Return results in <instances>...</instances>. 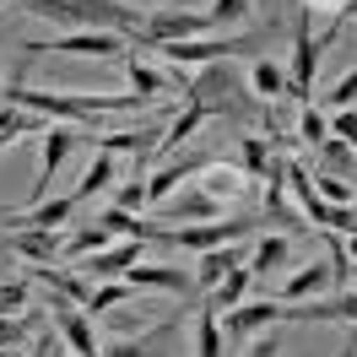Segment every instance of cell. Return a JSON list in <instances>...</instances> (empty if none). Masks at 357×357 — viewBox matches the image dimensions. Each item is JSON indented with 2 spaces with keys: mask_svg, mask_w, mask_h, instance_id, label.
<instances>
[{
  "mask_svg": "<svg viewBox=\"0 0 357 357\" xmlns=\"http://www.w3.org/2000/svg\"><path fill=\"white\" fill-rule=\"evenodd\" d=\"M27 17H44L60 33H125V38H141L146 27V11H135L125 0H22Z\"/></svg>",
  "mask_w": 357,
  "mask_h": 357,
  "instance_id": "obj_1",
  "label": "cell"
},
{
  "mask_svg": "<svg viewBox=\"0 0 357 357\" xmlns=\"http://www.w3.org/2000/svg\"><path fill=\"white\" fill-rule=\"evenodd\" d=\"M184 103H201L206 119H227V125H255V119H266V130H276L271 125V109L260 114V98L244 87V76L227 66V60H211V66H201V76L184 87Z\"/></svg>",
  "mask_w": 357,
  "mask_h": 357,
  "instance_id": "obj_2",
  "label": "cell"
},
{
  "mask_svg": "<svg viewBox=\"0 0 357 357\" xmlns=\"http://www.w3.org/2000/svg\"><path fill=\"white\" fill-rule=\"evenodd\" d=\"M260 227V217H217V222H190V227H162V244H174V249H190V255H206V249H222L233 244V238H249Z\"/></svg>",
  "mask_w": 357,
  "mask_h": 357,
  "instance_id": "obj_3",
  "label": "cell"
},
{
  "mask_svg": "<svg viewBox=\"0 0 357 357\" xmlns=\"http://www.w3.org/2000/svg\"><path fill=\"white\" fill-rule=\"evenodd\" d=\"M319 54H325V38H319V33H309V11L298 6V27H292V60H287V98L309 103L314 70H319Z\"/></svg>",
  "mask_w": 357,
  "mask_h": 357,
  "instance_id": "obj_4",
  "label": "cell"
},
{
  "mask_svg": "<svg viewBox=\"0 0 357 357\" xmlns=\"http://www.w3.org/2000/svg\"><path fill=\"white\" fill-rule=\"evenodd\" d=\"M255 38H184V44H152V54L162 60L168 70H190V66H211V60H233L244 54Z\"/></svg>",
  "mask_w": 357,
  "mask_h": 357,
  "instance_id": "obj_5",
  "label": "cell"
},
{
  "mask_svg": "<svg viewBox=\"0 0 357 357\" xmlns=\"http://www.w3.org/2000/svg\"><path fill=\"white\" fill-rule=\"evenodd\" d=\"M271 325H282V298H255V303H238V309L222 314V341L233 347V352H244L255 335H266Z\"/></svg>",
  "mask_w": 357,
  "mask_h": 357,
  "instance_id": "obj_6",
  "label": "cell"
},
{
  "mask_svg": "<svg viewBox=\"0 0 357 357\" xmlns=\"http://www.w3.org/2000/svg\"><path fill=\"white\" fill-rule=\"evenodd\" d=\"M87 146V135H82V125H49L44 130V157H38V184H33V206L49 201V190H54V174L66 168L70 152H82Z\"/></svg>",
  "mask_w": 357,
  "mask_h": 357,
  "instance_id": "obj_7",
  "label": "cell"
},
{
  "mask_svg": "<svg viewBox=\"0 0 357 357\" xmlns=\"http://www.w3.org/2000/svg\"><path fill=\"white\" fill-rule=\"evenodd\" d=\"M0 249L17 255L27 266H54L60 249H66V227H6L0 233Z\"/></svg>",
  "mask_w": 357,
  "mask_h": 357,
  "instance_id": "obj_8",
  "label": "cell"
},
{
  "mask_svg": "<svg viewBox=\"0 0 357 357\" xmlns=\"http://www.w3.org/2000/svg\"><path fill=\"white\" fill-rule=\"evenodd\" d=\"M157 222H217L222 217V201H211L201 184H178L168 201H157Z\"/></svg>",
  "mask_w": 357,
  "mask_h": 357,
  "instance_id": "obj_9",
  "label": "cell"
},
{
  "mask_svg": "<svg viewBox=\"0 0 357 357\" xmlns=\"http://www.w3.org/2000/svg\"><path fill=\"white\" fill-rule=\"evenodd\" d=\"M49 319H54V331L66 335V347L76 357H103L98 335H92V314H82L76 303H66V298H54V292H49Z\"/></svg>",
  "mask_w": 357,
  "mask_h": 357,
  "instance_id": "obj_10",
  "label": "cell"
},
{
  "mask_svg": "<svg viewBox=\"0 0 357 357\" xmlns=\"http://www.w3.org/2000/svg\"><path fill=\"white\" fill-rule=\"evenodd\" d=\"M141 249H146V238H119V244L98 249L87 260H76V271H82L87 282H125V271L141 260Z\"/></svg>",
  "mask_w": 357,
  "mask_h": 357,
  "instance_id": "obj_11",
  "label": "cell"
},
{
  "mask_svg": "<svg viewBox=\"0 0 357 357\" xmlns=\"http://www.w3.org/2000/svg\"><path fill=\"white\" fill-rule=\"evenodd\" d=\"M119 66H125L130 92H135V98H146V103H157V98H168V92H184V87H190V82H184V70H178V76H174V70H157V66H146L141 54H125Z\"/></svg>",
  "mask_w": 357,
  "mask_h": 357,
  "instance_id": "obj_12",
  "label": "cell"
},
{
  "mask_svg": "<svg viewBox=\"0 0 357 357\" xmlns=\"http://www.w3.org/2000/svg\"><path fill=\"white\" fill-rule=\"evenodd\" d=\"M125 282H130L135 292H184L195 287V271H178V266H146V260H135L130 271H125Z\"/></svg>",
  "mask_w": 357,
  "mask_h": 357,
  "instance_id": "obj_13",
  "label": "cell"
},
{
  "mask_svg": "<svg viewBox=\"0 0 357 357\" xmlns=\"http://www.w3.org/2000/svg\"><path fill=\"white\" fill-rule=\"evenodd\" d=\"M76 211H82V201H76V190H66V195H49V201L27 206V211H11L6 227H66Z\"/></svg>",
  "mask_w": 357,
  "mask_h": 357,
  "instance_id": "obj_14",
  "label": "cell"
},
{
  "mask_svg": "<svg viewBox=\"0 0 357 357\" xmlns=\"http://www.w3.org/2000/svg\"><path fill=\"white\" fill-rule=\"evenodd\" d=\"M201 190L211 195V201H222V206H227V201H244L249 190H255V178H249L238 162H222V157H217V162L201 174Z\"/></svg>",
  "mask_w": 357,
  "mask_h": 357,
  "instance_id": "obj_15",
  "label": "cell"
},
{
  "mask_svg": "<svg viewBox=\"0 0 357 357\" xmlns=\"http://www.w3.org/2000/svg\"><path fill=\"white\" fill-rule=\"evenodd\" d=\"M331 287H335L331 260H314V266L292 271L287 282H282V303H303V298H319V292H331Z\"/></svg>",
  "mask_w": 357,
  "mask_h": 357,
  "instance_id": "obj_16",
  "label": "cell"
},
{
  "mask_svg": "<svg viewBox=\"0 0 357 357\" xmlns=\"http://www.w3.org/2000/svg\"><path fill=\"white\" fill-rule=\"evenodd\" d=\"M287 260H292V233H260V244L249 255V271H255L260 282H271Z\"/></svg>",
  "mask_w": 357,
  "mask_h": 357,
  "instance_id": "obj_17",
  "label": "cell"
},
{
  "mask_svg": "<svg viewBox=\"0 0 357 357\" xmlns=\"http://www.w3.org/2000/svg\"><path fill=\"white\" fill-rule=\"evenodd\" d=\"M44 325H49V319H44V314H38V309L6 314V319H0V352H22V347H33Z\"/></svg>",
  "mask_w": 357,
  "mask_h": 357,
  "instance_id": "obj_18",
  "label": "cell"
},
{
  "mask_svg": "<svg viewBox=\"0 0 357 357\" xmlns=\"http://www.w3.org/2000/svg\"><path fill=\"white\" fill-rule=\"evenodd\" d=\"M49 119L33 109H17V103H0V146H17V141H27V135H44Z\"/></svg>",
  "mask_w": 357,
  "mask_h": 357,
  "instance_id": "obj_19",
  "label": "cell"
},
{
  "mask_svg": "<svg viewBox=\"0 0 357 357\" xmlns=\"http://www.w3.org/2000/svg\"><path fill=\"white\" fill-rule=\"evenodd\" d=\"M109 244H114V233L103 222L70 227V233H66V249H60V266H76V260H87V255H98V249H109Z\"/></svg>",
  "mask_w": 357,
  "mask_h": 357,
  "instance_id": "obj_20",
  "label": "cell"
},
{
  "mask_svg": "<svg viewBox=\"0 0 357 357\" xmlns=\"http://www.w3.org/2000/svg\"><path fill=\"white\" fill-rule=\"evenodd\" d=\"M233 266H249L244 260V249H233V244H222V249H206L201 260H195V287H217Z\"/></svg>",
  "mask_w": 357,
  "mask_h": 357,
  "instance_id": "obj_21",
  "label": "cell"
},
{
  "mask_svg": "<svg viewBox=\"0 0 357 357\" xmlns=\"http://www.w3.org/2000/svg\"><path fill=\"white\" fill-rule=\"evenodd\" d=\"M249 287H255V271H249V266H233L222 282L211 287V298H206V303H211L217 314H222V309H238V303L249 298Z\"/></svg>",
  "mask_w": 357,
  "mask_h": 357,
  "instance_id": "obj_22",
  "label": "cell"
},
{
  "mask_svg": "<svg viewBox=\"0 0 357 357\" xmlns=\"http://www.w3.org/2000/svg\"><path fill=\"white\" fill-rule=\"evenodd\" d=\"M201 125H206V109H201V103H184V114H174V119H168V130H162V146H157V157H174L178 146L190 141V135L201 130Z\"/></svg>",
  "mask_w": 357,
  "mask_h": 357,
  "instance_id": "obj_23",
  "label": "cell"
},
{
  "mask_svg": "<svg viewBox=\"0 0 357 357\" xmlns=\"http://www.w3.org/2000/svg\"><path fill=\"white\" fill-rule=\"evenodd\" d=\"M357 146H347V141H319L314 146V174H335V178H352V168H357Z\"/></svg>",
  "mask_w": 357,
  "mask_h": 357,
  "instance_id": "obj_24",
  "label": "cell"
},
{
  "mask_svg": "<svg viewBox=\"0 0 357 357\" xmlns=\"http://www.w3.org/2000/svg\"><path fill=\"white\" fill-rule=\"evenodd\" d=\"M114 178H119V162H114V152H98V157H92V168L82 174V184H76V201L87 206L92 195H103V190H109Z\"/></svg>",
  "mask_w": 357,
  "mask_h": 357,
  "instance_id": "obj_25",
  "label": "cell"
},
{
  "mask_svg": "<svg viewBox=\"0 0 357 357\" xmlns=\"http://www.w3.org/2000/svg\"><path fill=\"white\" fill-rule=\"evenodd\" d=\"M222 314L211 309V303H201V314H195V357H222Z\"/></svg>",
  "mask_w": 357,
  "mask_h": 357,
  "instance_id": "obj_26",
  "label": "cell"
},
{
  "mask_svg": "<svg viewBox=\"0 0 357 357\" xmlns=\"http://www.w3.org/2000/svg\"><path fill=\"white\" fill-rule=\"evenodd\" d=\"M249 87H255V98H260V103H271V98H287V66H276V60H255V70H249Z\"/></svg>",
  "mask_w": 357,
  "mask_h": 357,
  "instance_id": "obj_27",
  "label": "cell"
},
{
  "mask_svg": "<svg viewBox=\"0 0 357 357\" xmlns=\"http://www.w3.org/2000/svg\"><path fill=\"white\" fill-rule=\"evenodd\" d=\"M130 298H135V287H130V282H98V287H92V303H87V314L98 319V314L119 309V303H130Z\"/></svg>",
  "mask_w": 357,
  "mask_h": 357,
  "instance_id": "obj_28",
  "label": "cell"
},
{
  "mask_svg": "<svg viewBox=\"0 0 357 357\" xmlns=\"http://www.w3.org/2000/svg\"><path fill=\"white\" fill-rule=\"evenodd\" d=\"M298 141L303 146H319V141H331V114H319L314 103H303V114H298Z\"/></svg>",
  "mask_w": 357,
  "mask_h": 357,
  "instance_id": "obj_29",
  "label": "cell"
},
{
  "mask_svg": "<svg viewBox=\"0 0 357 357\" xmlns=\"http://www.w3.org/2000/svg\"><path fill=\"white\" fill-rule=\"evenodd\" d=\"M314 190H319V201H331V206H352V195H357L352 178H335V174H314Z\"/></svg>",
  "mask_w": 357,
  "mask_h": 357,
  "instance_id": "obj_30",
  "label": "cell"
},
{
  "mask_svg": "<svg viewBox=\"0 0 357 357\" xmlns=\"http://www.w3.org/2000/svg\"><path fill=\"white\" fill-rule=\"evenodd\" d=\"M114 206H119V211H146V174H135V178H125V184H119V190H114Z\"/></svg>",
  "mask_w": 357,
  "mask_h": 357,
  "instance_id": "obj_31",
  "label": "cell"
},
{
  "mask_svg": "<svg viewBox=\"0 0 357 357\" xmlns=\"http://www.w3.org/2000/svg\"><path fill=\"white\" fill-rule=\"evenodd\" d=\"M162 331H168V325H152V331H146V335H135V341H109V347H103V357H152L146 347H152Z\"/></svg>",
  "mask_w": 357,
  "mask_h": 357,
  "instance_id": "obj_32",
  "label": "cell"
},
{
  "mask_svg": "<svg viewBox=\"0 0 357 357\" xmlns=\"http://www.w3.org/2000/svg\"><path fill=\"white\" fill-rule=\"evenodd\" d=\"M211 27H238V22H249V0H211Z\"/></svg>",
  "mask_w": 357,
  "mask_h": 357,
  "instance_id": "obj_33",
  "label": "cell"
},
{
  "mask_svg": "<svg viewBox=\"0 0 357 357\" xmlns=\"http://www.w3.org/2000/svg\"><path fill=\"white\" fill-rule=\"evenodd\" d=\"M325 109H331V114H335V109H357V70H347V76L325 92Z\"/></svg>",
  "mask_w": 357,
  "mask_h": 357,
  "instance_id": "obj_34",
  "label": "cell"
},
{
  "mask_svg": "<svg viewBox=\"0 0 357 357\" xmlns=\"http://www.w3.org/2000/svg\"><path fill=\"white\" fill-rule=\"evenodd\" d=\"M27 309V282H0V319Z\"/></svg>",
  "mask_w": 357,
  "mask_h": 357,
  "instance_id": "obj_35",
  "label": "cell"
},
{
  "mask_svg": "<svg viewBox=\"0 0 357 357\" xmlns=\"http://www.w3.org/2000/svg\"><path fill=\"white\" fill-rule=\"evenodd\" d=\"M331 135L347 141V146H357V109H335L331 114Z\"/></svg>",
  "mask_w": 357,
  "mask_h": 357,
  "instance_id": "obj_36",
  "label": "cell"
},
{
  "mask_svg": "<svg viewBox=\"0 0 357 357\" xmlns=\"http://www.w3.org/2000/svg\"><path fill=\"white\" fill-rule=\"evenodd\" d=\"M276 352H282V341H276V335H255V341H249V347H244V357H276Z\"/></svg>",
  "mask_w": 357,
  "mask_h": 357,
  "instance_id": "obj_37",
  "label": "cell"
},
{
  "mask_svg": "<svg viewBox=\"0 0 357 357\" xmlns=\"http://www.w3.org/2000/svg\"><path fill=\"white\" fill-rule=\"evenodd\" d=\"M347 260H352V266H357V233H352V238H347Z\"/></svg>",
  "mask_w": 357,
  "mask_h": 357,
  "instance_id": "obj_38",
  "label": "cell"
},
{
  "mask_svg": "<svg viewBox=\"0 0 357 357\" xmlns=\"http://www.w3.org/2000/svg\"><path fill=\"white\" fill-rule=\"evenodd\" d=\"M347 357H357V341H352V347H347Z\"/></svg>",
  "mask_w": 357,
  "mask_h": 357,
  "instance_id": "obj_39",
  "label": "cell"
},
{
  "mask_svg": "<svg viewBox=\"0 0 357 357\" xmlns=\"http://www.w3.org/2000/svg\"><path fill=\"white\" fill-rule=\"evenodd\" d=\"M0 357H17V352H0Z\"/></svg>",
  "mask_w": 357,
  "mask_h": 357,
  "instance_id": "obj_40",
  "label": "cell"
},
{
  "mask_svg": "<svg viewBox=\"0 0 357 357\" xmlns=\"http://www.w3.org/2000/svg\"><path fill=\"white\" fill-rule=\"evenodd\" d=\"M17 357H33V352H17Z\"/></svg>",
  "mask_w": 357,
  "mask_h": 357,
  "instance_id": "obj_41",
  "label": "cell"
},
{
  "mask_svg": "<svg viewBox=\"0 0 357 357\" xmlns=\"http://www.w3.org/2000/svg\"><path fill=\"white\" fill-rule=\"evenodd\" d=\"M352 211H357V195H352Z\"/></svg>",
  "mask_w": 357,
  "mask_h": 357,
  "instance_id": "obj_42",
  "label": "cell"
},
{
  "mask_svg": "<svg viewBox=\"0 0 357 357\" xmlns=\"http://www.w3.org/2000/svg\"><path fill=\"white\" fill-rule=\"evenodd\" d=\"M352 292H357V287H352Z\"/></svg>",
  "mask_w": 357,
  "mask_h": 357,
  "instance_id": "obj_43",
  "label": "cell"
}]
</instances>
